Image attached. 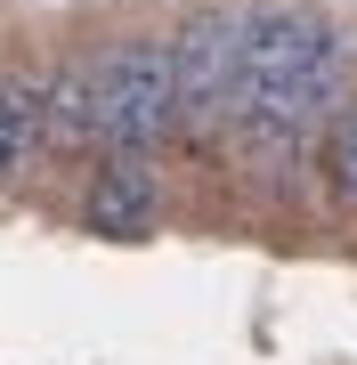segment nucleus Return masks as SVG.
<instances>
[{"mask_svg":"<svg viewBox=\"0 0 357 365\" xmlns=\"http://www.w3.org/2000/svg\"><path fill=\"white\" fill-rule=\"evenodd\" d=\"M244 41H252V0H195L171 25L179 57V146H212L236 122L244 90Z\"/></svg>","mask_w":357,"mask_h":365,"instance_id":"2","label":"nucleus"},{"mask_svg":"<svg viewBox=\"0 0 357 365\" xmlns=\"http://www.w3.org/2000/svg\"><path fill=\"white\" fill-rule=\"evenodd\" d=\"M106 146H179V57L171 33H114L98 41V155Z\"/></svg>","mask_w":357,"mask_h":365,"instance_id":"1","label":"nucleus"},{"mask_svg":"<svg viewBox=\"0 0 357 365\" xmlns=\"http://www.w3.org/2000/svg\"><path fill=\"white\" fill-rule=\"evenodd\" d=\"M41 114H49V163H98V49L66 41L57 57H41Z\"/></svg>","mask_w":357,"mask_h":365,"instance_id":"4","label":"nucleus"},{"mask_svg":"<svg viewBox=\"0 0 357 365\" xmlns=\"http://www.w3.org/2000/svg\"><path fill=\"white\" fill-rule=\"evenodd\" d=\"M49 163V114H41V57H0V203H16L33 187V170Z\"/></svg>","mask_w":357,"mask_h":365,"instance_id":"5","label":"nucleus"},{"mask_svg":"<svg viewBox=\"0 0 357 365\" xmlns=\"http://www.w3.org/2000/svg\"><path fill=\"white\" fill-rule=\"evenodd\" d=\"M162 203H171L162 155H146V146H106V155L90 163V187H81V227L106 235V244H146V235L162 227Z\"/></svg>","mask_w":357,"mask_h":365,"instance_id":"3","label":"nucleus"},{"mask_svg":"<svg viewBox=\"0 0 357 365\" xmlns=\"http://www.w3.org/2000/svg\"><path fill=\"white\" fill-rule=\"evenodd\" d=\"M317 187H325V211L357 220V90L341 98V114H333L325 138H317Z\"/></svg>","mask_w":357,"mask_h":365,"instance_id":"6","label":"nucleus"}]
</instances>
